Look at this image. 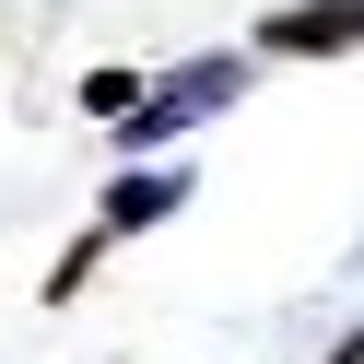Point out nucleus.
<instances>
[{
    "label": "nucleus",
    "mask_w": 364,
    "mask_h": 364,
    "mask_svg": "<svg viewBox=\"0 0 364 364\" xmlns=\"http://www.w3.org/2000/svg\"><path fill=\"white\" fill-rule=\"evenodd\" d=\"M235 95H247V59H200V71H165V82H141V106L118 118V141H129V153H153V141H176V129L223 118Z\"/></svg>",
    "instance_id": "obj_1"
},
{
    "label": "nucleus",
    "mask_w": 364,
    "mask_h": 364,
    "mask_svg": "<svg viewBox=\"0 0 364 364\" xmlns=\"http://www.w3.org/2000/svg\"><path fill=\"white\" fill-rule=\"evenodd\" d=\"M364 48V0H282L259 24V59H353Z\"/></svg>",
    "instance_id": "obj_2"
},
{
    "label": "nucleus",
    "mask_w": 364,
    "mask_h": 364,
    "mask_svg": "<svg viewBox=\"0 0 364 364\" xmlns=\"http://www.w3.org/2000/svg\"><path fill=\"white\" fill-rule=\"evenodd\" d=\"M176 200H188V176H176V165H141V176H118V188H106L95 235H106V247H129V235H153V223H165Z\"/></svg>",
    "instance_id": "obj_3"
},
{
    "label": "nucleus",
    "mask_w": 364,
    "mask_h": 364,
    "mask_svg": "<svg viewBox=\"0 0 364 364\" xmlns=\"http://www.w3.org/2000/svg\"><path fill=\"white\" fill-rule=\"evenodd\" d=\"M95 259H106V235H95V223H82V235L59 247V270H48V306H71V294L95 282Z\"/></svg>",
    "instance_id": "obj_4"
},
{
    "label": "nucleus",
    "mask_w": 364,
    "mask_h": 364,
    "mask_svg": "<svg viewBox=\"0 0 364 364\" xmlns=\"http://www.w3.org/2000/svg\"><path fill=\"white\" fill-rule=\"evenodd\" d=\"M82 106H95V118H106V129H118V118H129V106H141V71H82Z\"/></svg>",
    "instance_id": "obj_5"
},
{
    "label": "nucleus",
    "mask_w": 364,
    "mask_h": 364,
    "mask_svg": "<svg viewBox=\"0 0 364 364\" xmlns=\"http://www.w3.org/2000/svg\"><path fill=\"white\" fill-rule=\"evenodd\" d=\"M329 364H364V329H341V353H329Z\"/></svg>",
    "instance_id": "obj_6"
}]
</instances>
